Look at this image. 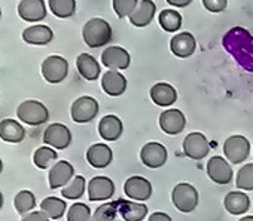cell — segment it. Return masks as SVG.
I'll return each mask as SVG.
<instances>
[{
  "label": "cell",
  "instance_id": "obj_26",
  "mask_svg": "<svg viewBox=\"0 0 253 221\" xmlns=\"http://www.w3.org/2000/svg\"><path fill=\"white\" fill-rule=\"evenodd\" d=\"M76 67H78L79 74H81L84 79L89 80V82L97 80L98 76H100V73H101V67H100V64L97 63V60H95L92 55L85 54V52L81 54V55L78 57V60H76Z\"/></svg>",
  "mask_w": 253,
  "mask_h": 221
},
{
  "label": "cell",
  "instance_id": "obj_22",
  "mask_svg": "<svg viewBox=\"0 0 253 221\" xmlns=\"http://www.w3.org/2000/svg\"><path fill=\"white\" fill-rule=\"evenodd\" d=\"M101 88L110 96H119L126 89V79L119 71L109 70L101 77Z\"/></svg>",
  "mask_w": 253,
  "mask_h": 221
},
{
  "label": "cell",
  "instance_id": "obj_16",
  "mask_svg": "<svg viewBox=\"0 0 253 221\" xmlns=\"http://www.w3.org/2000/svg\"><path fill=\"white\" fill-rule=\"evenodd\" d=\"M75 177V168L70 162L67 160H60L57 162L49 174H48V180H49V187L52 190L61 187V186H67Z\"/></svg>",
  "mask_w": 253,
  "mask_h": 221
},
{
  "label": "cell",
  "instance_id": "obj_43",
  "mask_svg": "<svg viewBox=\"0 0 253 221\" xmlns=\"http://www.w3.org/2000/svg\"><path fill=\"white\" fill-rule=\"evenodd\" d=\"M240 221H253V215H247V217H243V218H240Z\"/></svg>",
  "mask_w": 253,
  "mask_h": 221
},
{
  "label": "cell",
  "instance_id": "obj_29",
  "mask_svg": "<svg viewBox=\"0 0 253 221\" xmlns=\"http://www.w3.org/2000/svg\"><path fill=\"white\" fill-rule=\"evenodd\" d=\"M41 209L52 220H60L66 209H67V205L63 199L60 197H54V196H49V197H45L41 203Z\"/></svg>",
  "mask_w": 253,
  "mask_h": 221
},
{
  "label": "cell",
  "instance_id": "obj_4",
  "mask_svg": "<svg viewBox=\"0 0 253 221\" xmlns=\"http://www.w3.org/2000/svg\"><path fill=\"white\" fill-rule=\"evenodd\" d=\"M171 200L177 211L188 214L192 212L198 205V191L189 183H179L171 191Z\"/></svg>",
  "mask_w": 253,
  "mask_h": 221
},
{
  "label": "cell",
  "instance_id": "obj_7",
  "mask_svg": "<svg viewBox=\"0 0 253 221\" xmlns=\"http://www.w3.org/2000/svg\"><path fill=\"white\" fill-rule=\"evenodd\" d=\"M223 153L228 162L231 163H241L244 162L250 155V143L243 135H231L223 143Z\"/></svg>",
  "mask_w": 253,
  "mask_h": 221
},
{
  "label": "cell",
  "instance_id": "obj_46",
  "mask_svg": "<svg viewBox=\"0 0 253 221\" xmlns=\"http://www.w3.org/2000/svg\"><path fill=\"white\" fill-rule=\"evenodd\" d=\"M0 17H2V9H0Z\"/></svg>",
  "mask_w": 253,
  "mask_h": 221
},
{
  "label": "cell",
  "instance_id": "obj_19",
  "mask_svg": "<svg viewBox=\"0 0 253 221\" xmlns=\"http://www.w3.org/2000/svg\"><path fill=\"white\" fill-rule=\"evenodd\" d=\"M116 203H118V212L121 214L124 221H143L149 211V208L145 203L126 200V199L116 200Z\"/></svg>",
  "mask_w": 253,
  "mask_h": 221
},
{
  "label": "cell",
  "instance_id": "obj_8",
  "mask_svg": "<svg viewBox=\"0 0 253 221\" xmlns=\"http://www.w3.org/2000/svg\"><path fill=\"white\" fill-rule=\"evenodd\" d=\"M183 152L188 158H191L194 160H201L209 155L210 143L204 134L191 132L183 140Z\"/></svg>",
  "mask_w": 253,
  "mask_h": 221
},
{
  "label": "cell",
  "instance_id": "obj_34",
  "mask_svg": "<svg viewBox=\"0 0 253 221\" xmlns=\"http://www.w3.org/2000/svg\"><path fill=\"white\" fill-rule=\"evenodd\" d=\"M57 158H58V155H57L55 150H52L51 147L42 146V147H39V149L35 152L33 162H35V165H36L38 168L46 169V168H49V165H51L52 162L57 160Z\"/></svg>",
  "mask_w": 253,
  "mask_h": 221
},
{
  "label": "cell",
  "instance_id": "obj_28",
  "mask_svg": "<svg viewBox=\"0 0 253 221\" xmlns=\"http://www.w3.org/2000/svg\"><path fill=\"white\" fill-rule=\"evenodd\" d=\"M26 137L24 126L14 119H3L0 122V138L6 143H21Z\"/></svg>",
  "mask_w": 253,
  "mask_h": 221
},
{
  "label": "cell",
  "instance_id": "obj_31",
  "mask_svg": "<svg viewBox=\"0 0 253 221\" xmlns=\"http://www.w3.org/2000/svg\"><path fill=\"white\" fill-rule=\"evenodd\" d=\"M48 3L51 12L61 20L73 17L76 11V0H48Z\"/></svg>",
  "mask_w": 253,
  "mask_h": 221
},
{
  "label": "cell",
  "instance_id": "obj_27",
  "mask_svg": "<svg viewBox=\"0 0 253 221\" xmlns=\"http://www.w3.org/2000/svg\"><path fill=\"white\" fill-rule=\"evenodd\" d=\"M225 209L232 215L246 214L250 208V199L243 191H229L223 199Z\"/></svg>",
  "mask_w": 253,
  "mask_h": 221
},
{
  "label": "cell",
  "instance_id": "obj_17",
  "mask_svg": "<svg viewBox=\"0 0 253 221\" xmlns=\"http://www.w3.org/2000/svg\"><path fill=\"white\" fill-rule=\"evenodd\" d=\"M18 15L27 23H38L46 18V6L43 0H21Z\"/></svg>",
  "mask_w": 253,
  "mask_h": 221
},
{
  "label": "cell",
  "instance_id": "obj_14",
  "mask_svg": "<svg viewBox=\"0 0 253 221\" xmlns=\"http://www.w3.org/2000/svg\"><path fill=\"white\" fill-rule=\"evenodd\" d=\"M186 118L177 108H169L160 116V126L169 135H177L185 129Z\"/></svg>",
  "mask_w": 253,
  "mask_h": 221
},
{
  "label": "cell",
  "instance_id": "obj_33",
  "mask_svg": "<svg viewBox=\"0 0 253 221\" xmlns=\"http://www.w3.org/2000/svg\"><path fill=\"white\" fill-rule=\"evenodd\" d=\"M14 205H15V209L18 214L24 215L27 212H32V209L36 206V197L32 191L29 190H21L15 199H14Z\"/></svg>",
  "mask_w": 253,
  "mask_h": 221
},
{
  "label": "cell",
  "instance_id": "obj_42",
  "mask_svg": "<svg viewBox=\"0 0 253 221\" xmlns=\"http://www.w3.org/2000/svg\"><path fill=\"white\" fill-rule=\"evenodd\" d=\"M167 3L174 8H186L192 3V0H167Z\"/></svg>",
  "mask_w": 253,
  "mask_h": 221
},
{
  "label": "cell",
  "instance_id": "obj_11",
  "mask_svg": "<svg viewBox=\"0 0 253 221\" xmlns=\"http://www.w3.org/2000/svg\"><path fill=\"white\" fill-rule=\"evenodd\" d=\"M43 141L57 150H64L72 143V132L63 124H51L43 132Z\"/></svg>",
  "mask_w": 253,
  "mask_h": 221
},
{
  "label": "cell",
  "instance_id": "obj_10",
  "mask_svg": "<svg viewBox=\"0 0 253 221\" xmlns=\"http://www.w3.org/2000/svg\"><path fill=\"white\" fill-rule=\"evenodd\" d=\"M124 193L126 197H130L131 200H148L152 196V184L149 180H146L145 177H130L124 184Z\"/></svg>",
  "mask_w": 253,
  "mask_h": 221
},
{
  "label": "cell",
  "instance_id": "obj_9",
  "mask_svg": "<svg viewBox=\"0 0 253 221\" xmlns=\"http://www.w3.org/2000/svg\"><path fill=\"white\" fill-rule=\"evenodd\" d=\"M169 159V152L161 143H148L140 150V160L145 166L157 169L166 165Z\"/></svg>",
  "mask_w": 253,
  "mask_h": 221
},
{
  "label": "cell",
  "instance_id": "obj_39",
  "mask_svg": "<svg viewBox=\"0 0 253 221\" xmlns=\"http://www.w3.org/2000/svg\"><path fill=\"white\" fill-rule=\"evenodd\" d=\"M201 2H203L204 8L213 14H220L228 6V0H201Z\"/></svg>",
  "mask_w": 253,
  "mask_h": 221
},
{
  "label": "cell",
  "instance_id": "obj_6",
  "mask_svg": "<svg viewBox=\"0 0 253 221\" xmlns=\"http://www.w3.org/2000/svg\"><path fill=\"white\" fill-rule=\"evenodd\" d=\"M69 74V63L60 55H49L42 63V76L49 83H61Z\"/></svg>",
  "mask_w": 253,
  "mask_h": 221
},
{
  "label": "cell",
  "instance_id": "obj_15",
  "mask_svg": "<svg viewBox=\"0 0 253 221\" xmlns=\"http://www.w3.org/2000/svg\"><path fill=\"white\" fill-rule=\"evenodd\" d=\"M115 194V184L109 177H94L88 183V199L91 202L107 200Z\"/></svg>",
  "mask_w": 253,
  "mask_h": 221
},
{
  "label": "cell",
  "instance_id": "obj_25",
  "mask_svg": "<svg viewBox=\"0 0 253 221\" xmlns=\"http://www.w3.org/2000/svg\"><path fill=\"white\" fill-rule=\"evenodd\" d=\"M23 39L29 45H48L54 39V33L48 26H32L23 32Z\"/></svg>",
  "mask_w": 253,
  "mask_h": 221
},
{
  "label": "cell",
  "instance_id": "obj_5",
  "mask_svg": "<svg viewBox=\"0 0 253 221\" xmlns=\"http://www.w3.org/2000/svg\"><path fill=\"white\" fill-rule=\"evenodd\" d=\"M72 121L76 124H88L95 119L98 115V102L95 98L84 95L79 96L70 108Z\"/></svg>",
  "mask_w": 253,
  "mask_h": 221
},
{
  "label": "cell",
  "instance_id": "obj_35",
  "mask_svg": "<svg viewBox=\"0 0 253 221\" xmlns=\"http://www.w3.org/2000/svg\"><path fill=\"white\" fill-rule=\"evenodd\" d=\"M116 212H118V203L116 202L103 203L94 211L89 221H113Z\"/></svg>",
  "mask_w": 253,
  "mask_h": 221
},
{
  "label": "cell",
  "instance_id": "obj_24",
  "mask_svg": "<svg viewBox=\"0 0 253 221\" xmlns=\"http://www.w3.org/2000/svg\"><path fill=\"white\" fill-rule=\"evenodd\" d=\"M151 98L157 105L169 107L177 101V91L166 82H160L152 86L151 89Z\"/></svg>",
  "mask_w": 253,
  "mask_h": 221
},
{
  "label": "cell",
  "instance_id": "obj_36",
  "mask_svg": "<svg viewBox=\"0 0 253 221\" xmlns=\"http://www.w3.org/2000/svg\"><path fill=\"white\" fill-rule=\"evenodd\" d=\"M235 184L240 190H253V163L240 168Z\"/></svg>",
  "mask_w": 253,
  "mask_h": 221
},
{
  "label": "cell",
  "instance_id": "obj_1",
  "mask_svg": "<svg viewBox=\"0 0 253 221\" xmlns=\"http://www.w3.org/2000/svg\"><path fill=\"white\" fill-rule=\"evenodd\" d=\"M223 46L232 54L238 64L253 71V36L240 27L232 29L223 37Z\"/></svg>",
  "mask_w": 253,
  "mask_h": 221
},
{
  "label": "cell",
  "instance_id": "obj_32",
  "mask_svg": "<svg viewBox=\"0 0 253 221\" xmlns=\"http://www.w3.org/2000/svg\"><path fill=\"white\" fill-rule=\"evenodd\" d=\"M85 186H86L85 178L82 175H76V177H73V180L67 186L63 187L61 196L66 197V199H72V200L79 199L85 193Z\"/></svg>",
  "mask_w": 253,
  "mask_h": 221
},
{
  "label": "cell",
  "instance_id": "obj_18",
  "mask_svg": "<svg viewBox=\"0 0 253 221\" xmlns=\"http://www.w3.org/2000/svg\"><path fill=\"white\" fill-rule=\"evenodd\" d=\"M112 159H113V152L107 144L97 143L86 150V160L92 168L97 169L106 168L112 163Z\"/></svg>",
  "mask_w": 253,
  "mask_h": 221
},
{
  "label": "cell",
  "instance_id": "obj_37",
  "mask_svg": "<svg viewBox=\"0 0 253 221\" xmlns=\"http://www.w3.org/2000/svg\"><path fill=\"white\" fill-rule=\"evenodd\" d=\"M91 209L85 203H73L67 212V221H89Z\"/></svg>",
  "mask_w": 253,
  "mask_h": 221
},
{
  "label": "cell",
  "instance_id": "obj_21",
  "mask_svg": "<svg viewBox=\"0 0 253 221\" xmlns=\"http://www.w3.org/2000/svg\"><path fill=\"white\" fill-rule=\"evenodd\" d=\"M124 131L122 121L115 115H106L98 124V134L106 141H116L121 138Z\"/></svg>",
  "mask_w": 253,
  "mask_h": 221
},
{
  "label": "cell",
  "instance_id": "obj_2",
  "mask_svg": "<svg viewBox=\"0 0 253 221\" xmlns=\"http://www.w3.org/2000/svg\"><path fill=\"white\" fill-rule=\"evenodd\" d=\"M82 37L89 48H101L112 40V27L106 20L92 18L85 23Z\"/></svg>",
  "mask_w": 253,
  "mask_h": 221
},
{
  "label": "cell",
  "instance_id": "obj_12",
  "mask_svg": "<svg viewBox=\"0 0 253 221\" xmlns=\"http://www.w3.org/2000/svg\"><path fill=\"white\" fill-rule=\"evenodd\" d=\"M101 63L109 70L118 71V70H125L130 67L131 57L121 46H109L101 54Z\"/></svg>",
  "mask_w": 253,
  "mask_h": 221
},
{
  "label": "cell",
  "instance_id": "obj_40",
  "mask_svg": "<svg viewBox=\"0 0 253 221\" xmlns=\"http://www.w3.org/2000/svg\"><path fill=\"white\" fill-rule=\"evenodd\" d=\"M21 221H49V217L43 211H32L26 214Z\"/></svg>",
  "mask_w": 253,
  "mask_h": 221
},
{
  "label": "cell",
  "instance_id": "obj_3",
  "mask_svg": "<svg viewBox=\"0 0 253 221\" xmlns=\"http://www.w3.org/2000/svg\"><path fill=\"white\" fill-rule=\"evenodd\" d=\"M17 116L26 125L39 126V125H43L45 122H48L49 112H48V108L43 105V102L36 101V99H27L18 105Z\"/></svg>",
  "mask_w": 253,
  "mask_h": 221
},
{
  "label": "cell",
  "instance_id": "obj_41",
  "mask_svg": "<svg viewBox=\"0 0 253 221\" xmlns=\"http://www.w3.org/2000/svg\"><path fill=\"white\" fill-rule=\"evenodd\" d=\"M148 221H173V220H171V217H170L169 214H166V212H154V214L149 217Z\"/></svg>",
  "mask_w": 253,
  "mask_h": 221
},
{
  "label": "cell",
  "instance_id": "obj_13",
  "mask_svg": "<svg viewBox=\"0 0 253 221\" xmlns=\"http://www.w3.org/2000/svg\"><path fill=\"white\" fill-rule=\"evenodd\" d=\"M207 175L219 186L229 184L232 180V168L228 160L222 156H213L207 162Z\"/></svg>",
  "mask_w": 253,
  "mask_h": 221
},
{
  "label": "cell",
  "instance_id": "obj_20",
  "mask_svg": "<svg viewBox=\"0 0 253 221\" xmlns=\"http://www.w3.org/2000/svg\"><path fill=\"white\" fill-rule=\"evenodd\" d=\"M197 40L189 32H183L176 34L170 42V49L177 58H188L195 52Z\"/></svg>",
  "mask_w": 253,
  "mask_h": 221
},
{
  "label": "cell",
  "instance_id": "obj_38",
  "mask_svg": "<svg viewBox=\"0 0 253 221\" xmlns=\"http://www.w3.org/2000/svg\"><path fill=\"white\" fill-rule=\"evenodd\" d=\"M113 11L119 18L130 17L139 5V0H113Z\"/></svg>",
  "mask_w": 253,
  "mask_h": 221
},
{
  "label": "cell",
  "instance_id": "obj_45",
  "mask_svg": "<svg viewBox=\"0 0 253 221\" xmlns=\"http://www.w3.org/2000/svg\"><path fill=\"white\" fill-rule=\"evenodd\" d=\"M2 169H3V163H2V159H0V174H2Z\"/></svg>",
  "mask_w": 253,
  "mask_h": 221
},
{
  "label": "cell",
  "instance_id": "obj_44",
  "mask_svg": "<svg viewBox=\"0 0 253 221\" xmlns=\"http://www.w3.org/2000/svg\"><path fill=\"white\" fill-rule=\"evenodd\" d=\"M2 206H3V194L0 191V209H2Z\"/></svg>",
  "mask_w": 253,
  "mask_h": 221
},
{
  "label": "cell",
  "instance_id": "obj_23",
  "mask_svg": "<svg viewBox=\"0 0 253 221\" xmlns=\"http://www.w3.org/2000/svg\"><path fill=\"white\" fill-rule=\"evenodd\" d=\"M155 12H157V6L152 0H142L128 18L134 27H146L152 23Z\"/></svg>",
  "mask_w": 253,
  "mask_h": 221
},
{
  "label": "cell",
  "instance_id": "obj_30",
  "mask_svg": "<svg viewBox=\"0 0 253 221\" xmlns=\"http://www.w3.org/2000/svg\"><path fill=\"white\" fill-rule=\"evenodd\" d=\"M182 15L174 11V9H164L160 12V17H158V21H160V26L169 32V33H174V32H179L183 21H182Z\"/></svg>",
  "mask_w": 253,
  "mask_h": 221
}]
</instances>
